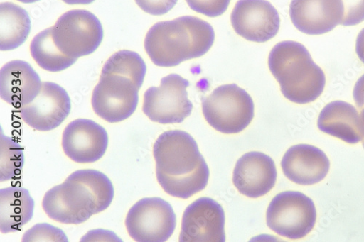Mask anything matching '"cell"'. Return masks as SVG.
Here are the masks:
<instances>
[{
    "mask_svg": "<svg viewBox=\"0 0 364 242\" xmlns=\"http://www.w3.org/2000/svg\"><path fill=\"white\" fill-rule=\"evenodd\" d=\"M156 176L170 196L187 199L207 187L210 172L196 140L187 132L169 131L154 146Z\"/></svg>",
    "mask_w": 364,
    "mask_h": 242,
    "instance_id": "cell-1",
    "label": "cell"
},
{
    "mask_svg": "<svg viewBox=\"0 0 364 242\" xmlns=\"http://www.w3.org/2000/svg\"><path fill=\"white\" fill-rule=\"evenodd\" d=\"M114 195L113 185L106 175L95 170H80L46 192L42 205L50 219L79 225L107 209Z\"/></svg>",
    "mask_w": 364,
    "mask_h": 242,
    "instance_id": "cell-2",
    "label": "cell"
},
{
    "mask_svg": "<svg viewBox=\"0 0 364 242\" xmlns=\"http://www.w3.org/2000/svg\"><path fill=\"white\" fill-rule=\"evenodd\" d=\"M215 40V30L210 24L187 16L151 26L144 40V49L156 66L173 67L204 55Z\"/></svg>",
    "mask_w": 364,
    "mask_h": 242,
    "instance_id": "cell-3",
    "label": "cell"
},
{
    "mask_svg": "<svg viewBox=\"0 0 364 242\" xmlns=\"http://www.w3.org/2000/svg\"><path fill=\"white\" fill-rule=\"evenodd\" d=\"M268 66L279 82L284 97L293 103L314 102L323 92L325 74L301 43L294 41L278 43L269 55Z\"/></svg>",
    "mask_w": 364,
    "mask_h": 242,
    "instance_id": "cell-4",
    "label": "cell"
},
{
    "mask_svg": "<svg viewBox=\"0 0 364 242\" xmlns=\"http://www.w3.org/2000/svg\"><path fill=\"white\" fill-rule=\"evenodd\" d=\"M202 108L207 123L225 134H236L245 130L255 116L252 97L235 84L217 87L202 99Z\"/></svg>",
    "mask_w": 364,
    "mask_h": 242,
    "instance_id": "cell-5",
    "label": "cell"
},
{
    "mask_svg": "<svg viewBox=\"0 0 364 242\" xmlns=\"http://www.w3.org/2000/svg\"><path fill=\"white\" fill-rule=\"evenodd\" d=\"M51 28L55 45L73 58L95 53L104 38L100 21L85 10H72L64 13Z\"/></svg>",
    "mask_w": 364,
    "mask_h": 242,
    "instance_id": "cell-6",
    "label": "cell"
},
{
    "mask_svg": "<svg viewBox=\"0 0 364 242\" xmlns=\"http://www.w3.org/2000/svg\"><path fill=\"white\" fill-rule=\"evenodd\" d=\"M317 213L313 200L301 192H284L271 201L267 210V226L290 239L306 237L315 226Z\"/></svg>",
    "mask_w": 364,
    "mask_h": 242,
    "instance_id": "cell-7",
    "label": "cell"
},
{
    "mask_svg": "<svg viewBox=\"0 0 364 242\" xmlns=\"http://www.w3.org/2000/svg\"><path fill=\"white\" fill-rule=\"evenodd\" d=\"M189 85L188 80L176 74L164 77L159 87H151L146 90L143 112L154 123H183L193 108L187 92Z\"/></svg>",
    "mask_w": 364,
    "mask_h": 242,
    "instance_id": "cell-8",
    "label": "cell"
},
{
    "mask_svg": "<svg viewBox=\"0 0 364 242\" xmlns=\"http://www.w3.org/2000/svg\"><path fill=\"white\" fill-rule=\"evenodd\" d=\"M126 226L138 242H164L173 233L176 216L171 205L159 197L144 198L129 211Z\"/></svg>",
    "mask_w": 364,
    "mask_h": 242,
    "instance_id": "cell-9",
    "label": "cell"
},
{
    "mask_svg": "<svg viewBox=\"0 0 364 242\" xmlns=\"http://www.w3.org/2000/svg\"><path fill=\"white\" fill-rule=\"evenodd\" d=\"M139 90L130 79L118 75L101 76L91 104L95 112L109 123L123 122L135 112Z\"/></svg>",
    "mask_w": 364,
    "mask_h": 242,
    "instance_id": "cell-10",
    "label": "cell"
},
{
    "mask_svg": "<svg viewBox=\"0 0 364 242\" xmlns=\"http://www.w3.org/2000/svg\"><path fill=\"white\" fill-rule=\"evenodd\" d=\"M231 23L242 38L262 43L277 35L281 19L277 10L267 0H239L232 10Z\"/></svg>",
    "mask_w": 364,
    "mask_h": 242,
    "instance_id": "cell-11",
    "label": "cell"
},
{
    "mask_svg": "<svg viewBox=\"0 0 364 242\" xmlns=\"http://www.w3.org/2000/svg\"><path fill=\"white\" fill-rule=\"evenodd\" d=\"M225 224L223 207L210 198H200L185 211L179 241L225 242Z\"/></svg>",
    "mask_w": 364,
    "mask_h": 242,
    "instance_id": "cell-12",
    "label": "cell"
},
{
    "mask_svg": "<svg viewBox=\"0 0 364 242\" xmlns=\"http://www.w3.org/2000/svg\"><path fill=\"white\" fill-rule=\"evenodd\" d=\"M71 109V100L66 90L54 82H44L38 97L19 111L26 125L47 132L62 125Z\"/></svg>",
    "mask_w": 364,
    "mask_h": 242,
    "instance_id": "cell-13",
    "label": "cell"
},
{
    "mask_svg": "<svg viewBox=\"0 0 364 242\" xmlns=\"http://www.w3.org/2000/svg\"><path fill=\"white\" fill-rule=\"evenodd\" d=\"M62 143L65 155L71 160L89 164L103 158L109 137L106 130L95 121L77 119L65 128Z\"/></svg>",
    "mask_w": 364,
    "mask_h": 242,
    "instance_id": "cell-14",
    "label": "cell"
},
{
    "mask_svg": "<svg viewBox=\"0 0 364 242\" xmlns=\"http://www.w3.org/2000/svg\"><path fill=\"white\" fill-rule=\"evenodd\" d=\"M345 14L343 0H291L289 15L302 33L321 35L342 23Z\"/></svg>",
    "mask_w": 364,
    "mask_h": 242,
    "instance_id": "cell-15",
    "label": "cell"
},
{
    "mask_svg": "<svg viewBox=\"0 0 364 242\" xmlns=\"http://www.w3.org/2000/svg\"><path fill=\"white\" fill-rule=\"evenodd\" d=\"M277 170L274 161L259 151L240 158L233 172V184L238 192L250 198L264 196L274 187Z\"/></svg>",
    "mask_w": 364,
    "mask_h": 242,
    "instance_id": "cell-16",
    "label": "cell"
},
{
    "mask_svg": "<svg viewBox=\"0 0 364 242\" xmlns=\"http://www.w3.org/2000/svg\"><path fill=\"white\" fill-rule=\"evenodd\" d=\"M282 167L292 182L311 186L321 182L327 175L330 162L320 148L308 144L291 147L284 155Z\"/></svg>",
    "mask_w": 364,
    "mask_h": 242,
    "instance_id": "cell-17",
    "label": "cell"
},
{
    "mask_svg": "<svg viewBox=\"0 0 364 242\" xmlns=\"http://www.w3.org/2000/svg\"><path fill=\"white\" fill-rule=\"evenodd\" d=\"M42 85L39 75L23 60H11L0 70V97L16 108L32 103Z\"/></svg>",
    "mask_w": 364,
    "mask_h": 242,
    "instance_id": "cell-18",
    "label": "cell"
},
{
    "mask_svg": "<svg viewBox=\"0 0 364 242\" xmlns=\"http://www.w3.org/2000/svg\"><path fill=\"white\" fill-rule=\"evenodd\" d=\"M318 128L350 144L362 141L360 115L355 106L345 101L327 104L320 113Z\"/></svg>",
    "mask_w": 364,
    "mask_h": 242,
    "instance_id": "cell-19",
    "label": "cell"
},
{
    "mask_svg": "<svg viewBox=\"0 0 364 242\" xmlns=\"http://www.w3.org/2000/svg\"><path fill=\"white\" fill-rule=\"evenodd\" d=\"M35 201L29 192L21 187L0 190V231L14 233L33 218Z\"/></svg>",
    "mask_w": 364,
    "mask_h": 242,
    "instance_id": "cell-20",
    "label": "cell"
},
{
    "mask_svg": "<svg viewBox=\"0 0 364 242\" xmlns=\"http://www.w3.org/2000/svg\"><path fill=\"white\" fill-rule=\"evenodd\" d=\"M31 31V20L26 10L12 3L0 5V50L18 48Z\"/></svg>",
    "mask_w": 364,
    "mask_h": 242,
    "instance_id": "cell-21",
    "label": "cell"
},
{
    "mask_svg": "<svg viewBox=\"0 0 364 242\" xmlns=\"http://www.w3.org/2000/svg\"><path fill=\"white\" fill-rule=\"evenodd\" d=\"M30 52L38 66L50 72L64 71L77 60L66 55L58 48L53 40L51 27L34 38L30 44Z\"/></svg>",
    "mask_w": 364,
    "mask_h": 242,
    "instance_id": "cell-22",
    "label": "cell"
},
{
    "mask_svg": "<svg viewBox=\"0 0 364 242\" xmlns=\"http://www.w3.org/2000/svg\"><path fill=\"white\" fill-rule=\"evenodd\" d=\"M146 73L143 58L136 52L120 50L113 54L105 63L102 75H118L132 80L140 89Z\"/></svg>",
    "mask_w": 364,
    "mask_h": 242,
    "instance_id": "cell-23",
    "label": "cell"
},
{
    "mask_svg": "<svg viewBox=\"0 0 364 242\" xmlns=\"http://www.w3.org/2000/svg\"><path fill=\"white\" fill-rule=\"evenodd\" d=\"M24 165L23 148L14 139L0 134V182L21 173Z\"/></svg>",
    "mask_w": 364,
    "mask_h": 242,
    "instance_id": "cell-24",
    "label": "cell"
},
{
    "mask_svg": "<svg viewBox=\"0 0 364 242\" xmlns=\"http://www.w3.org/2000/svg\"><path fill=\"white\" fill-rule=\"evenodd\" d=\"M23 242H68L65 233L48 224H38L25 232Z\"/></svg>",
    "mask_w": 364,
    "mask_h": 242,
    "instance_id": "cell-25",
    "label": "cell"
},
{
    "mask_svg": "<svg viewBox=\"0 0 364 242\" xmlns=\"http://www.w3.org/2000/svg\"><path fill=\"white\" fill-rule=\"evenodd\" d=\"M231 0H186L190 8L210 18L222 16L228 9Z\"/></svg>",
    "mask_w": 364,
    "mask_h": 242,
    "instance_id": "cell-26",
    "label": "cell"
},
{
    "mask_svg": "<svg viewBox=\"0 0 364 242\" xmlns=\"http://www.w3.org/2000/svg\"><path fill=\"white\" fill-rule=\"evenodd\" d=\"M345 14L341 25L355 26L364 21V0H343Z\"/></svg>",
    "mask_w": 364,
    "mask_h": 242,
    "instance_id": "cell-27",
    "label": "cell"
},
{
    "mask_svg": "<svg viewBox=\"0 0 364 242\" xmlns=\"http://www.w3.org/2000/svg\"><path fill=\"white\" fill-rule=\"evenodd\" d=\"M137 6L146 13L162 16L169 12L178 0H135Z\"/></svg>",
    "mask_w": 364,
    "mask_h": 242,
    "instance_id": "cell-28",
    "label": "cell"
},
{
    "mask_svg": "<svg viewBox=\"0 0 364 242\" xmlns=\"http://www.w3.org/2000/svg\"><path fill=\"white\" fill-rule=\"evenodd\" d=\"M82 242L90 241H112L122 242L123 240L114 232L104 229H96L88 231L80 240Z\"/></svg>",
    "mask_w": 364,
    "mask_h": 242,
    "instance_id": "cell-29",
    "label": "cell"
},
{
    "mask_svg": "<svg viewBox=\"0 0 364 242\" xmlns=\"http://www.w3.org/2000/svg\"><path fill=\"white\" fill-rule=\"evenodd\" d=\"M353 99L358 108H364V75L356 82L353 89Z\"/></svg>",
    "mask_w": 364,
    "mask_h": 242,
    "instance_id": "cell-30",
    "label": "cell"
},
{
    "mask_svg": "<svg viewBox=\"0 0 364 242\" xmlns=\"http://www.w3.org/2000/svg\"><path fill=\"white\" fill-rule=\"evenodd\" d=\"M355 51L360 62L364 64V28L357 37Z\"/></svg>",
    "mask_w": 364,
    "mask_h": 242,
    "instance_id": "cell-31",
    "label": "cell"
},
{
    "mask_svg": "<svg viewBox=\"0 0 364 242\" xmlns=\"http://www.w3.org/2000/svg\"><path fill=\"white\" fill-rule=\"evenodd\" d=\"M68 5H89L95 1V0H63Z\"/></svg>",
    "mask_w": 364,
    "mask_h": 242,
    "instance_id": "cell-32",
    "label": "cell"
},
{
    "mask_svg": "<svg viewBox=\"0 0 364 242\" xmlns=\"http://www.w3.org/2000/svg\"><path fill=\"white\" fill-rule=\"evenodd\" d=\"M360 132L362 136V144L364 148V108L360 110Z\"/></svg>",
    "mask_w": 364,
    "mask_h": 242,
    "instance_id": "cell-33",
    "label": "cell"
},
{
    "mask_svg": "<svg viewBox=\"0 0 364 242\" xmlns=\"http://www.w3.org/2000/svg\"><path fill=\"white\" fill-rule=\"evenodd\" d=\"M18 1L23 3V4H34V3L38 2V1H40V0H18Z\"/></svg>",
    "mask_w": 364,
    "mask_h": 242,
    "instance_id": "cell-34",
    "label": "cell"
}]
</instances>
